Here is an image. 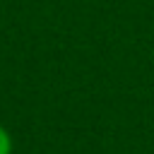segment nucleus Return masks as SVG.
<instances>
[{
    "label": "nucleus",
    "instance_id": "1",
    "mask_svg": "<svg viewBox=\"0 0 154 154\" xmlns=\"http://www.w3.org/2000/svg\"><path fill=\"white\" fill-rule=\"evenodd\" d=\"M12 149H14V140H12L10 130L0 123V154H12Z\"/></svg>",
    "mask_w": 154,
    "mask_h": 154
}]
</instances>
